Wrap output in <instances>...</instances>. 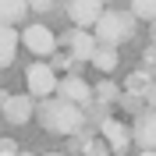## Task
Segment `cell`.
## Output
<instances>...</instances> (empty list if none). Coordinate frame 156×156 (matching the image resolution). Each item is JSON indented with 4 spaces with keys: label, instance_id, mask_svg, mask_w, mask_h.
I'll use <instances>...</instances> for the list:
<instances>
[{
    "label": "cell",
    "instance_id": "6da1fadb",
    "mask_svg": "<svg viewBox=\"0 0 156 156\" xmlns=\"http://www.w3.org/2000/svg\"><path fill=\"white\" fill-rule=\"evenodd\" d=\"M36 117L43 131H53V135H75L78 124L85 121V107H78L64 96H43V103H36Z\"/></svg>",
    "mask_w": 156,
    "mask_h": 156
},
{
    "label": "cell",
    "instance_id": "7a4b0ae2",
    "mask_svg": "<svg viewBox=\"0 0 156 156\" xmlns=\"http://www.w3.org/2000/svg\"><path fill=\"white\" fill-rule=\"evenodd\" d=\"M92 32H96L99 43L117 46V43H124V39L135 36V14H124V11H103L99 21L92 25Z\"/></svg>",
    "mask_w": 156,
    "mask_h": 156
},
{
    "label": "cell",
    "instance_id": "3957f363",
    "mask_svg": "<svg viewBox=\"0 0 156 156\" xmlns=\"http://www.w3.org/2000/svg\"><path fill=\"white\" fill-rule=\"evenodd\" d=\"M25 82H29V92L32 96H53V92H57V68H53V64H50V60H43L39 57L36 64H29V71H25Z\"/></svg>",
    "mask_w": 156,
    "mask_h": 156
},
{
    "label": "cell",
    "instance_id": "277c9868",
    "mask_svg": "<svg viewBox=\"0 0 156 156\" xmlns=\"http://www.w3.org/2000/svg\"><path fill=\"white\" fill-rule=\"evenodd\" d=\"M21 43H25L29 53H36V57H43V60L57 53V36L50 32V25H25V29H21Z\"/></svg>",
    "mask_w": 156,
    "mask_h": 156
},
{
    "label": "cell",
    "instance_id": "5b68a950",
    "mask_svg": "<svg viewBox=\"0 0 156 156\" xmlns=\"http://www.w3.org/2000/svg\"><path fill=\"white\" fill-rule=\"evenodd\" d=\"M57 96L71 99V103H78V107H85V103H92V99H96V89L89 85L78 71H68V75L57 82Z\"/></svg>",
    "mask_w": 156,
    "mask_h": 156
},
{
    "label": "cell",
    "instance_id": "8992f818",
    "mask_svg": "<svg viewBox=\"0 0 156 156\" xmlns=\"http://www.w3.org/2000/svg\"><path fill=\"white\" fill-rule=\"evenodd\" d=\"M64 43H68L71 57H75L78 64H82V60H92V53H96V46H99L96 32H89V29H71L68 36H64Z\"/></svg>",
    "mask_w": 156,
    "mask_h": 156
},
{
    "label": "cell",
    "instance_id": "52a82bcc",
    "mask_svg": "<svg viewBox=\"0 0 156 156\" xmlns=\"http://www.w3.org/2000/svg\"><path fill=\"white\" fill-rule=\"evenodd\" d=\"M68 14L78 29H92L103 14V0H71L68 4Z\"/></svg>",
    "mask_w": 156,
    "mask_h": 156
},
{
    "label": "cell",
    "instance_id": "ba28073f",
    "mask_svg": "<svg viewBox=\"0 0 156 156\" xmlns=\"http://www.w3.org/2000/svg\"><path fill=\"white\" fill-rule=\"evenodd\" d=\"M99 135L107 138L110 153H117V156H124V153H128V142H131V128H124L121 121H114V117H107V121L99 124Z\"/></svg>",
    "mask_w": 156,
    "mask_h": 156
},
{
    "label": "cell",
    "instance_id": "9c48e42d",
    "mask_svg": "<svg viewBox=\"0 0 156 156\" xmlns=\"http://www.w3.org/2000/svg\"><path fill=\"white\" fill-rule=\"evenodd\" d=\"M131 138H135L142 149H156V110H138L135 128H131Z\"/></svg>",
    "mask_w": 156,
    "mask_h": 156
},
{
    "label": "cell",
    "instance_id": "30bf717a",
    "mask_svg": "<svg viewBox=\"0 0 156 156\" xmlns=\"http://www.w3.org/2000/svg\"><path fill=\"white\" fill-rule=\"evenodd\" d=\"M36 117V103H32V92L29 96H7L4 103V121L7 124H25Z\"/></svg>",
    "mask_w": 156,
    "mask_h": 156
},
{
    "label": "cell",
    "instance_id": "8fae6325",
    "mask_svg": "<svg viewBox=\"0 0 156 156\" xmlns=\"http://www.w3.org/2000/svg\"><path fill=\"white\" fill-rule=\"evenodd\" d=\"M18 39L21 36H18L14 25H4V21H0V71L14 60V53H18Z\"/></svg>",
    "mask_w": 156,
    "mask_h": 156
},
{
    "label": "cell",
    "instance_id": "7c38bea8",
    "mask_svg": "<svg viewBox=\"0 0 156 156\" xmlns=\"http://www.w3.org/2000/svg\"><path fill=\"white\" fill-rule=\"evenodd\" d=\"M89 64H92L96 71H103V75H110V71L117 68V46H110V43H99Z\"/></svg>",
    "mask_w": 156,
    "mask_h": 156
},
{
    "label": "cell",
    "instance_id": "4fadbf2b",
    "mask_svg": "<svg viewBox=\"0 0 156 156\" xmlns=\"http://www.w3.org/2000/svg\"><path fill=\"white\" fill-rule=\"evenodd\" d=\"M29 11H32L29 0H0V21L4 25H18Z\"/></svg>",
    "mask_w": 156,
    "mask_h": 156
},
{
    "label": "cell",
    "instance_id": "5bb4252c",
    "mask_svg": "<svg viewBox=\"0 0 156 156\" xmlns=\"http://www.w3.org/2000/svg\"><path fill=\"white\" fill-rule=\"evenodd\" d=\"M149 82H153V75H149L146 68H142V71H131V75L124 78V92H142V96H146Z\"/></svg>",
    "mask_w": 156,
    "mask_h": 156
},
{
    "label": "cell",
    "instance_id": "9a60e30c",
    "mask_svg": "<svg viewBox=\"0 0 156 156\" xmlns=\"http://www.w3.org/2000/svg\"><path fill=\"white\" fill-rule=\"evenodd\" d=\"M117 96H121V89H117V82H110V78L96 85V99H99V103L110 107V103H117Z\"/></svg>",
    "mask_w": 156,
    "mask_h": 156
},
{
    "label": "cell",
    "instance_id": "2e32d148",
    "mask_svg": "<svg viewBox=\"0 0 156 156\" xmlns=\"http://www.w3.org/2000/svg\"><path fill=\"white\" fill-rule=\"evenodd\" d=\"M131 14L153 21V18H156V0H131Z\"/></svg>",
    "mask_w": 156,
    "mask_h": 156
},
{
    "label": "cell",
    "instance_id": "e0dca14e",
    "mask_svg": "<svg viewBox=\"0 0 156 156\" xmlns=\"http://www.w3.org/2000/svg\"><path fill=\"white\" fill-rule=\"evenodd\" d=\"M117 103H121L124 110H131V114H135V110L146 107V96H142V92H121V96H117Z\"/></svg>",
    "mask_w": 156,
    "mask_h": 156
},
{
    "label": "cell",
    "instance_id": "ac0fdd59",
    "mask_svg": "<svg viewBox=\"0 0 156 156\" xmlns=\"http://www.w3.org/2000/svg\"><path fill=\"white\" fill-rule=\"evenodd\" d=\"M107 138H103V135H96V138H89V142H85V149H82V156H107Z\"/></svg>",
    "mask_w": 156,
    "mask_h": 156
},
{
    "label": "cell",
    "instance_id": "d6986e66",
    "mask_svg": "<svg viewBox=\"0 0 156 156\" xmlns=\"http://www.w3.org/2000/svg\"><path fill=\"white\" fill-rule=\"evenodd\" d=\"M50 64H53L57 71H78V60L71 57V53H53V57H50Z\"/></svg>",
    "mask_w": 156,
    "mask_h": 156
},
{
    "label": "cell",
    "instance_id": "ffe728a7",
    "mask_svg": "<svg viewBox=\"0 0 156 156\" xmlns=\"http://www.w3.org/2000/svg\"><path fill=\"white\" fill-rule=\"evenodd\" d=\"M142 60H146V71L153 75V68H156V43H149V46L142 50Z\"/></svg>",
    "mask_w": 156,
    "mask_h": 156
},
{
    "label": "cell",
    "instance_id": "44dd1931",
    "mask_svg": "<svg viewBox=\"0 0 156 156\" xmlns=\"http://www.w3.org/2000/svg\"><path fill=\"white\" fill-rule=\"evenodd\" d=\"M0 156H18V142L14 138H0Z\"/></svg>",
    "mask_w": 156,
    "mask_h": 156
},
{
    "label": "cell",
    "instance_id": "7402d4cb",
    "mask_svg": "<svg viewBox=\"0 0 156 156\" xmlns=\"http://www.w3.org/2000/svg\"><path fill=\"white\" fill-rule=\"evenodd\" d=\"M146 107H149V110H156V78L149 82V89H146Z\"/></svg>",
    "mask_w": 156,
    "mask_h": 156
},
{
    "label": "cell",
    "instance_id": "603a6c76",
    "mask_svg": "<svg viewBox=\"0 0 156 156\" xmlns=\"http://www.w3.org/2000/svg\"><path fill=\"white\" fill-rule=\"evenodd\" d=\"M29 7H32V11H50V7H53V0H29Z\"/></svg>",
    "mask_w": 156,
    "mask_h": 156
},
{
    "label": "cell",
    "instance_id": "cb8c5ba5",
    "mask_svg": "<svg viewBox=\"0 0 156 156\" xmlns=\"http://www.w3.org/2000/svg\"><path fill=\"white\" fill-rule=\"evenodd\" d=\"M4 103H7V92H4V89H0V110H4Z\"/></svg>",
    "mask_w": 156,
    "mask_h": 156
},
{
    "label": "cell",
    "instance_id": "d4e9b609",
    "mask_svg": "<svg viewBox=\"0 0 156 156\" xmlns=\"http://www.w3.org/2000/svg\"><path fill=\"white\" fill-rule=\"evenodd\" d=\"M138 156H156V149H142V153H138Z\"/></svg>",
    "mask_w": 156,
    "mask_h": 156
},
{
    "label": "cell",
    "instance_id": "484cf974",
    "mask_svg": "<svg viewBox=\"0 0 156 156\" xmlns=\"http://www.w3.org/2000/svg\"><path fill=\"white\" fill-rule=\"evenodd\" d=\"M153 43H156V18H153Z\"/></svg>",
    "mask_w": 156,
    "mask_h": 156
},
{
    "label": "cell",
    "instance_id": "4316f807",
    "mask_svg": "<svg viewBox=\"0 0 156 156\" xmlns=\"http://www.w3.org/2000/svg\"><path fill=\"white\" fill-rule=\"evenodd\" d=\"M18 156H32V153H21V149H18Z\"/></svg>",
    "mask_w": 156,
    "mask_h": 156
},
{
    "label": "cell",
    "instance_id": "83f0119b",
    "mask_svg": "<svg viewBox=\"0 0 156 156\" xmlns=\"http://www.w3.org/2000/svg\"><path fill=\"white\" fill-rule=\"evenodd\" d=\"M46 156H64V153H46Z\"/></svg>",
    "mask_w": 156,
    "mask_h": 156
}]
</instances>
